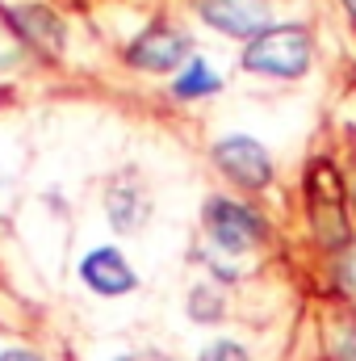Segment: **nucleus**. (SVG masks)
Returning <instances> with one entry per match:
<instances>
[{
  "label": "nucleus",
  "mask_w": 356,
  "mask_h": 361,
  "mask_svg": "<svg viewBox=\"0 0 356 361\" xmlns=\"http://www.w3.org/2000/svg\"><path fill=\"white\" fill-rule=\"evenodd\" d=\"M336 281H340V290L356 298V244H348L344 252H340V269H336Z\"/></svg>",
  "instance_id": "ddd939ff"
},
{
  "label": "nucleus",
  "mask_w": 356,
  "mask_h": 361,
  "mask_svg": "<svg viewBox=\"0 0 356 361\" xmlns=\"http://www.w3.org/2000/svg\"><path fill=\"white\" fill-rule=\"evenodd\" d=\"M214 164L231 180H239L243 189H265L272 180V156L265 152L260 139L252 135H227L214 143Z\"/></svg>",
  "instance_id": "7ed1b4c3"
},
{
  "label": "nucleus",
  "mask_w": 356,
  "mask_h": 361,
  "mask_svg": "<svg viewBox=\"0 0 356 361\" xmlns=\"http://www.w3.org/2000/svg\"><path fill=\"white\" fill-rule=\"evenodd\" d=\"M243 68L256 76H276V80H298L310 68V34L302 25H272L260 38L248 42Z\"/></svg>",
  "instance_id": "f257e3e1"
},
{
  "label": "nucleus",
  "mask_w": 356,
  "mask_h": 361,
  "mask_svg": "<svg viewBox=\"0 0 356 361\" xmlns=\"http://www.w3.org/2000/svg\"><path fill=\"white\" fill-rule=\"evenodd\" d=\"M344 8H348V17H352V25H356V0H344Z\"/></svg>",
  "instance_id": "dca6fc26"
},
{
  "label": "nucleus",
  "mask_w": 356,
  "mask_h": 361,
  "mask_svg": "<svg viewBox=\"0 0 356 361\" xmlns=\"http://www.w3.org/2000/svg\"><path fill=\"white\" fill-rule=\"evenodd\" d=\"M222 294L214 290V286H193V294H189V315L197 319V324H218L222 319Z\"/></svg>",
  "instance_id": "9b49d317"
},
{
  "label": "nucleus",
  "mask_w": 356,
  "mask_h": 361,
  "mask_svg": "<svg viewBox=\"0 0 356 361\" xmlns=\"http://www.w3.org/2000/svg\"><path fill=\"white\" fill-rule=\"evenodd\" d=\"M336 361H356V324H344L336 332Z\"/></svg>",
  "instance_id": "4468645a"
},
{
  "label": "nucleus",
  "mask_w": 356,
  "mask_h": 361,
  "mask_svg": "<svg viewBox=\"0 0 356 361\" xmlns=\"http://www.w3.org/2000/svg\"><path fill=\"white\" fill-rule=\"evenodd\" d=\"M189 55V38L172 30V25H151V30H143L134 42H130V51H126V59L134 63V68H143V72H172L180 59Z\"/></svg>",
  "instance_id": "423d86ee"
},
{
  "label": "nucleus",
  "mask_w": 356,
  "mask_h": 361,
  "mask_svg": "<svg viewBox=\"0 0 356 361\" xmlns=\"http://www.w3.org/2000/svg\"><path fill=\"white\" fill-rule=\"evenodd\" d=\"M80 277H84L89 290L105 294V298H113V294H130V290L139 286L134 269L122 261L117 248H92L89 257L80 261Z\"/></svg>",
  "instance_id": "6e6552de"
},
{
  "label": "nucleus",
  "mask_w": 356,
  "mask_h": 361,
  "mask_svg": "<svg viewBox=\"0 0 356 361\" xmlns=\"http://www.w3.org/2000/svg\"><path fill=\"white\" fill-rule=\"evenodd\" d=\"M306 193H310V206H314V223H319V235L340 248L344 240V185H340V173L319 160L310 169V180H306Z\"/></svg>",
  "instance_id": "20e7f679"
},
{
  "label": "nucleus",
  "mask_w": 356,
  "mask_h": 361,
  "mask_svg": "<svg viewBox=\"0 0 356 361\" xmlns=\"http://www.w3.org/2000/svg\"><path fill=\"white\" fill-rule=\"evenodd\" d=\"M218 89H222V80H218V72L205 59H189V68L172 80L177 97H205V92H218Z\"/></svg>",
  "instance_id": "9d476101"
},
{
  "label": "nucleus",
  "mask_w": 356,
  "mask_h": 361,
  "mask_svg": "<svg viewBox=\"0 0 356 361\" xmlns=\"http://www.w3.org/2000/svg\"><path fill=\"white\" fill-rule=\"evenodd\" d=\"M205 25L231 34V38H260L268 25V4L265 0H201Z\"/></svg>",
  "instance_id": "39448f33"
},
{
  "label": "nucleus",
  "mask_w": 356,
  "mask_h": 361,
  "mask_svg": "<svg viewBox=\"0 0 356 361\" xmlns=\"http://www.w3.org/2000/svg\"><path fill=\"white\" fill-rule=\"evenodd\" d=\"M0 361H42V357H38V353H30V349H4Z\"/></svg>",
  "instance_id": "2eb2a0df"
},
{
  "label": "nucleus",
  "mask_w": 356,
  "mask_h": 361,
  "mask_svg": "<svg viewBox=\"0 0 356 361\" xmlns=\"http://www.w3.org/2000/svg\"><path fill=\"white\" fill-rule=\"evenodd\" d=\"M197 361H248V349H243L239 341H214V345L201 349Z\"/></svg>",
  "instance_id": "f8f14e48"
},
{
  "label": "nucleus",
  "mask_w": 356,
  "mask_h": 361,
  "mask_svg": "<svg viewBox=\"0 0 356 361\" xmlns=\"http://www.w3.org/2000/svg\"><path fill=\"white\" fill-rule=\"evenodd\" d=\"M117 361H134V357H117Z\"/></svg>",
  "instance_id": "f3484780"
},
{
  "label": "nucleus",
  "mask_w": 356,
  "mask_h": 361,
  "mask_svg": "<svg viewBox=\"0 0 356 361\" xmlns=\"http://www.w3.org/2000/svg\"><path fill=\"white\" fill-rule=\"evenodd\" d=\"M105 214L117 231H139L147 223V193L134 180H113L105 189Z\"/></svg>",
  "instance_id": "1a4fd4ad"
},
{
  "label": "nucleus",
  "mask_w": 356,
  "mask_h": 361,
  "mask_svg": "<svg viewBox=\"0 0 356 361\" xmlns=\"http://www.w3.org/2000/svg\"><path fill=\"white\" fill-rule=\"evenodd\" d=\"M205 231L222 252H248L265 240V223L252 206H239L231 197H210L205 202Z\"/></svg>",
  "instance_id": "f03ea898"
},
{
  "label": "nucleus",
  "mask_w": 356,
  "mask_h": 361,
  "mask_svg": "<svg viewBox=\"0 0 356 361\" xmlns=\"http://www.w3.org/2000/svg\"><path fill=\"white\" fill-rule=\"evenodd\" d=\"M4 17L17 30V38L30 42L34 51H42V55H59L63 51V21L51 8H42V4H13V8H4Z\"/></svg>",
  "instance_id": "0eeeda50"
}]
</instances>
